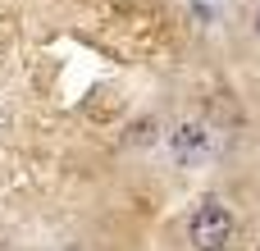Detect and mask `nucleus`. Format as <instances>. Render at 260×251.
Segmentation results:
<instances>
[{
    "label": "nucleus",
    "mask_w": 260,
    "mask_h": 251,
    "mask_svg": "<svg viewBox=\"0 0 260 251\" xmlns=\"http://www.w3.org/2000/svg\"><path fill=\"white\" fill-rule=\"evenodd\" d=\"M187 238H192L197 251H224L233 242V215H229V206L201 201L197 215H192V224H187Z\"/></svg>",
    "instance_id": "nucleus-1"
},
{
    "label": "nucleus",
    "mask_w": 260,
    "mask_h": 251,
    "mask_svg": "<svg viewBox=\"0 0 260 251\" xmlns=\"http://www.w3.org/2000/svg\"><path fill=\"white\" fill-rule=\"evenodd\" d=\"M174 151H178L183 160H197V155L206 151V133H201L197 123H183V128L174 133Z\"/></svg>",
    "instance_id": "nucleus-2"
},
{
    "label": "nucleus",
    "mask_w": 260,
    "mask_h": 251,
    "mask_svg": "<svg viewBox=\"0 0 260 251\" xmlns=\"http://www.w3.org/2000/svg\"><path fill=\"white\" fill-rule=\"evenodd\" d=\"M256 37H260V14H256Z\"/></svg>",
    "instance_id": "nucleus-3"
},
{
    "label": "nucleus",
    "mask_w": 260,
    "mask_h": 251,
    "mask_svg": "<svg viewBox=\"0 0 260 251\" xmlns=\"http://www.w3.org/2000/svg\"><path fill=\"white\" fill-rule=\"evenodd\" d=\"M0 251H5V242H0Z\"/></svg>",
    "instance_id": "nucleus-4"
}]
</instances>
